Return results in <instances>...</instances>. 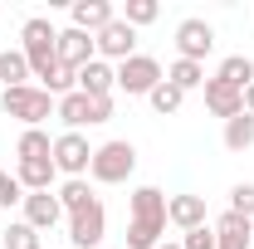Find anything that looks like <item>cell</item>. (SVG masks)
<instances>
[{"mask_svg": "<svg viewBox=\"0 0 254 249\" xmlns=\"http://www.w3.org/2000/svg\"><path fill=\"white\" fill-rule=\"evenodd\" d=\"M88 166H93L88 137L83 132H59L54 137V171H64L68 181H78V176H88Z\"/></svg>", "mask_w": 254, "mask_h": 249, "instance_id": "cell-7", "label": "cell"}, {"mask_svg": "<svg viewBox=\"0 0 254 249\" xmlns=\"http://www.w3.org/2000/svg\"><path fill=\"white\" fill-rule=\"evenodd\" d=\"M210 230H215V249H250V240H254V220L235 215V210L215 215Z\"/></svg>", "mask_w": 254, "mask_h": 249, "instance_id": "cell-12", "label": "cell"}, {"mask_svg": "<svg viewBox=\"0 0 254 249\" xmlns=\"http://www.w3.org/2000/svg\"><path fill=\"white\" fill-rule=\"evenodd\" d=\"M0 240H5V249H44V245H39V230L25 225V220H10Z\"/></svg>", "mask_w": 254, "mask_h": 249, "instance_id": "cell-25", "label": "cell"}, {"mask_svg": "<svg viewBox=\"0 0 254 249\" xmlns=\"http://www.w3.org/2000/svg\"><path fill=\"white\" fill-rule=\"evenodd\" d=\"M15 156L20 161H54V137L44 127H25L20 142H15Z\"/></svg>", "mask_w": 254, "mask_h": 249, "instance_id": "cell-18", "label": "cell"}, {"mask_svg": "<svg viewBox=\"0 0 254 249\" xmlns=\"http://www.w3.org/2000/svg\"><path fill=\"white\" fill-rule=\"evenodd\" d=\"M113 118V98H93V127Z\"/></svg>", "mask_w": 254, "mask_h": 249, "instance_id": "cell-31", "label": "cell"}, {"mask_svg": "<svg viewBox=\"0 0 254 249\" xmlns=\"http://www.w3.org/2000/svg\"><path fill=\"white\" fill-rule=\"evenodd\" d=\"M200 93H205V108H210L215 118H225V123L245 113V93H240V88H230L225 78H205V88H200Z\"/></svg>", "mask_w": 254, "mask_h": 249, "instance_id": "cell-13", "label": "cell"}, {"mask_svg": "<svg viewBox=\"0 0 254 249\" xmlns=\"http://www.w3.org/2000/svg\"><path fill=\"white\" fill-rule=\"evenodd\" d=\"M0 108H5V118H20L25 127H39L44 118H54V98L44 93V88H0Z\"/></svg>", "mask_w": 254, "mask_h": 249, "instance_id": "cell-4", "label": "cell"}, {"mask_svg": "<svg viewBox=\"0 0 254 249\" xmlns=\"http://www.w3.org/2000/svg\"><path fill=\"white\" fill-rule=\"evenodd\" d=\"M230 210H235V215H245V220H254V181L230 186Z\"/></svg>", "mask_w": 254, "mask_h": 249, "instance_id": "cell-28", "label": "cell"}, {"mask_svg": "<svg viewBox=\"0 0 254 249\" xmlns=\"http://www.w3.org/2000/svg\"><path fill=\"white\" fill-rule=\"evenodd\" d=\"M157 249H181V245H157Z\"/></svg>", "mask_w": 254, "mask_h": 249, "instance_id": "cell-33", "label": "cell"}, {"mask_svg": "<svg viewBox=\"0 0 254 249\" xmlns=\"http://www.w3.org/2000/svg\"><path fill=\"white\" fill-rule=\"evenodd\" d=\"M20 200H25V186L15 181V171L0 166V210H10V205H20Z\"/></svg>", "mask_w": 254, "mask_h": 249, "instance_id": "cell-29", "label": "cell"}, {"mask_svg": "<svg viewBox=\"0 0 254 249\" xmlns=\"http://www.w3.org/2000/svg\"><path fill=\"white\" fill-rule=\"evenodd\" d=\"M215 78H225L230 88H240V93H245V88L254 83V59H245V54H230V59L220 63V73H215Z\"/></svg>", "mask_w": 254, "mask_h": 249, "instance_id": "cell-23", "label": "cell"}, {"mask_svg": "<svg viewBox=\"0 0 254 249\" xmlns=\"http://www.w3.org/2000/svg\"><path fill=\"white\" fill-rule=\"evenodd\" d=\"M166 83H176L181 93H195V88H205V63H190V59H176L166 68Z\"/></svg>", "mask_w": 254, "mask_h": 249, "instance_id": "cell-21", "label": "cell"}, {"mask_svg": "<svg viewBox=\"0 0 254 249\" xmlns=\"http://www.w3.org/2000/svg\"><path fill=\"white\" fill-rule=\"evenodd\" d=\"M166 235V195L157 186L132 190V220H127V249H157Z\"/></svg>", "mask_w": 254, "mask_h": 249, "instance_id": "cell-1", "label": "cell"}, {"mask_svg": "<svg viewBox=\"0 0 254 249\" xmlns=\"http://www.w3.org/2000/svg\"><path fill=\"white\" fill-rule=\"evenodd\" d=\"M176 245H181V249H215V230H210V225H200V230H186Z\"/></svg>", "mask_w": 254, "mask_h": 249, "instance_id": "cell-30", "label": "cell"}, {"mask_svg": "<svg viewBox=\"0 0 254 249\" xmlns=\"http://www.w3.org/2000/svg\"><path fill=\"white\" fill-rule=\"evenodd\" d=\"M20 49H25V59H30V73L44 78V73L59 63V30H54L44 15H34V20L20 25Z\"/></svg>", "mask_w": 254, "mask_h": 249, "instance_id": "cell-2", "label": "cell"}, {"mask_svg": "<svg viewBox=\"0 0 254 249\" xmlns=\"http://www.w3.org/2000/svg\"><path fill=\"white\" fill-rule=\"evenodd\" d=\"M166 225H176L181 235L210 225L205 220V195H166Z\"/></svg>", "mask_w": 254, "mask_h": 249, "instance_id": "cell-11", "label": "cell"}, {"mask_svg": "<svg viewBox=\"0 0 254 249\" xmlns=\"http://www.w3.org/2000/svg\"><path fill=\"white\" fill-rule=\"evenodd\" d=\"M54 118L64 123V132H83V127H93V98L73 88L68 98H59V103H54Z\"/></svg>", "mask_w": 254, "mask_h": 249, "instance_id": "cell-16", "label": "cell"}, {"mask_svg": "<svg viewBox=\"0 0 254 249\" xmlns=\"http://www.w3.org/2000/svg\"><path fill=\"white\" fill-rule=\"evenodd\" d=\"M225 147L230 152H250L254 147V113H240V118L225 123Z\"/></svg>", "mask_w": 254, "mask_h": 249, "instance_id": "cell-22", "label": "cell"}, {"mask_svg": "<svg viewBox=\"0 0 254 249\" xmlns=\"http://www.w3.org/2000/svg\"><path fill=\"white\" fill-rule=\"evenodd\" d=\"M93 44H98V59L123 63V59H132V54H137V30H132L123 15H118L113 25H103V30L93 34Z\"/></svg>", "mask_w": 254, "mask_h": 249, "instance_id": "cell-9", "label": "cell"}, {"mask_svg": "<svg viewBox=\"0 0 254 249\" xmlns=\"http://www.w3.org/2000/svg\"><path fill=\"white\" fill-rule=\"evenodd\" d=\"M113 88H118V68L108 59H88L83 68H78V93L88 98H113Z\"/></svg>", "mask_w": 254, "mask_h": 249, "instance_id": "cell-14", "label": "cell"}, {"mask_svg": "<svg viewBox=\"0 0 254 249\" xmlns=\"http://www.w3.org/2000/svg\"><path fill=\"white\" fill-rule=\"evenodd\" d=\"M88 59H98V44H93V34H83V30H59V63H68L73 73L83 68Z\"/></svg>", "mask_w": 254, "mask_h": 249, "instance_id": "cell-15", "label": "cell"}, {"mask_svg": "<svg viewBox=\"0 0 254 249\" xmlns=\"http://www.w3.org/2000/svg\"><path fill=\"white\" fill-rule=\"evenodd\" d=\"M147 103H152V108H157L161 118H166V113H176V108H181V103H186V93H181V88H176V83H166V78H161L157 88H152V93H147Z\"/></svg>", "mask_w": 254, "mask_h": 249, "instance_id": "cell-26", "label": "cell"}, {"mask_svg": "<svg viewBox=\"0 0 254 249\" xmlns=\"http://www.w3.org/2000/svg\"><path fill=\"white\" fill-rule=\"evenodd\" d=\"M113 68H118V88H123L127 98H147L161 78H166V73H161V63L152 59V54H132V59L113 63Z\"/></svg>", "mask_w": 254, "mask_h": 249, "instance_id": "cell-5", "label": "cell"}, {"mask_svg": "<svg viewBox=\"0 0 254 249\" xmlns=\"http://www.w3.org/2000/svg\"><path fill=\"white\" fill-rule=\"evenodd\" d=\"M245 113H254V83L245 88Z\"/></svg>", "mask_w": 254, "mask_h": 249, "instance_id": "cell-32", "label": "cell"}, {"mask_svg": "<svg viewBox=\"0 0 254 249\" xmlns=\"http://www.w3.org/2000/svg\"><path fill=\"white\" fill-rule=\"evenodd\" d=\"M132 171H137V147H132L127 137H113V142L93 147V166H88V176H93L98 186H123Z\"/></svg>", "mask_w": 254, "mask_h": 249, "instance_id": "cell-3", "label": "cell"}, {"mask_svg": "<svg viewBox=\"0 0 254 249\" xmlns=\"http://www.w3.org/2000/svg\"><path fill=\"white\" fill-rule=\"evenodd\" d=\"M54 195H59V205H64V215H73V210H83V205H88V200H98L93 190H88V176H78V181H64V186L54 190Z\"/></svg>", "mask_w": 254, "mask_h": 249, "instance_id": "cell-24", "label": "cell"}, {"mask_svg": "<svg viewBox=\"0 0 254 249\" xmlns=\"http://www.w3.org/2000/svg\"><path fill=\"white\" fill-rule=\"evenodd\" d=\"M54 161H15V181L25 186V195L30 190H54Z\"/></svg>", "mask_w": 254, "mask_h": 249, "instance_id": "cell-19", "label": "cell"}, {"mask_svg": "<svg viewBox=\"0 0 254 249\" xmlns=\"http://www.w3.org/2000/svg\"><path fill=\"white\" fill-rule=\"evenodd\" d=\"M157 15H161V5H157V0H127V5H123V20L132 25V30H142V25H152Z\"/></svg>", "mask_w": 254, "mask_h": 249, "instance_id": "cell-27", "label": "cell"}, {"mask_svg": "<svg viewBox=\"0 0 254 249\" xmlns=\"http://www.w3.org/2000/svg\"><path fill=\"white\" fill-rule=\"evenodd\" d=\"M20 205H25V225H34L39 235H44V230H54L59 220H68V215H64V205H59V195H54V190H30V195H25Z\"/></svg>", "mask_w": 254, "mask_h": 249, "instance_id": "cell-10", "label": "cell"}, {"mask_svg": "<svg viewBox=\"0 0 254 249\" xmlns=\"http://www.w3.org/2000/svg\"><path fill=\"white\" fill-rule=\"evenodd\" d=\"M103 240H108V210H103V200H88L83 210L68 215V245L73 249H98Z\"/></svg>", "mask_w": 254, "mask_h": 249, "instance_id": "cell-6", "label": "cell"}, {"mask_svg": "<svg viewBox=\"0 0 254 249\" xmlns=\"http://www.w3.org/2000/svg\"><path fill=\"white\" fill-rule=\"evenodd\" d=\"M215 49V25L190 15L176 25V59H190V63H205V54Z\"/></svg>", "mask_w": 254, "mask_h": 249, "instance_id": "cell-8", "label": "cell"}, {"mask_svg": "<svg viewBox=\"0 0 254 249\" xmlns=\"http://www.w3.org/2000/svg\"><path fill=\"white\" fill-rule=\"evenodd\" d=\"M34 73H30V59H25V49H5L0 54V88H25Z\"/></svg>", "mask_w": 254, "mask_h": 249, "instance_id": "cell-20", "label": "cell"}, {"mask_svg": "<svg viewBox=\"0 0 254 249\" xmlns=\"http://www.w3.org/2000/svg\"><path fill=\"white\" fill-rule=\"evenodd\" d=\"M68 15H73V30H83V34H98L103 25H113V20H118V10H113L108 0H73V5H68Z\"/></svg>", "mask_w": 254, "mask_h": 249, "instance_id": "cell-17", "label": "cell"}]
</instances>
